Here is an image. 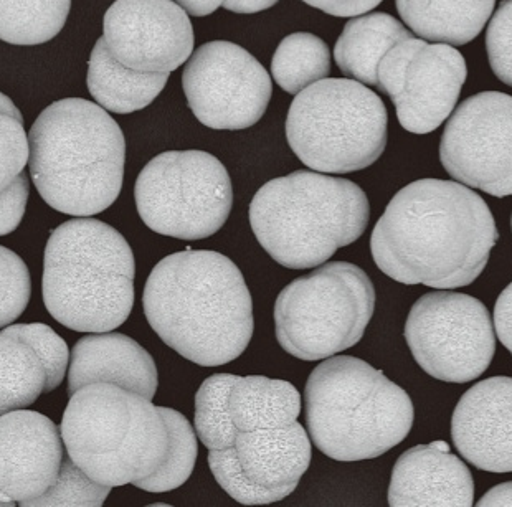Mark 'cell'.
<instances>
[{
  "label": "cell",
  "mask_w": 512,
  "mask_h": 507,
  "mask_svg": "<svg viewBox=\"0 0 512 507\" xmlns=\"http://www.w3.org/2000/svg\"><path fill=\"white\" fill-rule=\"evenodd\" d=\"M499 233L488 204L455 181L403 187L375 225L370 250L384 275L403 285L455 290L478 280Z\"/></svg>",
  "instance_id": "6da1fadb"
},
{
  "label": "cell",
  "mask_w": 512,
  "mask_h": 507,
  "mask_svg": "<svg viewBox=\"0 0 512 507\" xmlns=\"http://www.w3.org/2000/svg\"><path fill=\"white\" fill-rule=\"evenodd\" d=\"M143 306L162 342L197 365L235 361L252 341V294L222 253L189 248L166 256L147 278Z\"/></svg>",
  "instance_id": "7a4b0ae2"
},
{
  "label": "cell",
  "mask_w": 512,
  "mask_h": 507,
  "mask_svg": "<svg viewBox=\"0 0 512 507\" xmlns=\"http://www.w3.org/2000/svg\"><path fill=\"white\" fill-rule=\"evenodd\" d=\"M29 146L32 181L52 209L91 217L118 199L126 141L101 106L83 98L55 101L35 119Z\"/></svg>",
  "instance_id": "3957f363"
},
{
  "label": "cell",
  "mask_w": 512,
  "mask_h": 507,
  "mask_svg": "<svg viewBox=\"0 0 512 507\" xmlns=\"http://www.w3.org/2000/svg\"><path fill=\"white\" fill-rule=\"evenodd\" d=\"M133 250L108 223L80 217L58 225L43 256V303L76 332H110L134 306Z\"/></svg>",
  "instance_id": "277c9868"
},
{
  "label": "cell",
  "mask_w": 512,
  "mask_h": 507,
  "mask_svg": "<svg viewBox=\"0 0 512 507\" xmlns=\"http://www.w3.org/2000/svg\"><path fill=\"white\" fill-rule=\"evenodd\" d=\"M364 190L341 177L296 171L266 182L250 204V225L265 252L290 270L326 263L369 225Z\"/></svg>",
  "instance_id": "5b68a950"
},
{
  "label": "cell",
  "mask_w": 512,
  "mask_h": 507,
  "mask_svg": "<svg viewBox=\"0 0 512 507\" xmlns=\"http://www.w3.org/2000/svg\"><path fill=\"white\" fill-rule=\"evenodd\" d=\"M309 436L336 461L379 458L402 443L415 408L407 392L357 357H329L304 389Z\"/></svg>",
  "instance_id": "8992f818"
},
{
  "label": "cell",
  "mask_w": 512,
  "mask_h": 507,
  "mask_svg": "<svg viewBox=\"0 0 512 507\" xmlns=\"http://www.w3.org/2000/svg\"><path fill=\"white\" fill-rule=\"evenodd\" d=\"M60 432L73 463L110 488L151 476L169 453V432L159 407L144 395L106 382L70 395Z\"/></svg>",
  "instance_id": "52a82bcc"
},
{
  "label": "cell",
  "mask_w": 512,
  "mask_h": 507,
  "mask_svg": "<svg viewBox=\"0 0 512 507\" xmlns=\"http://www.w3.org/2000/svg\"><path fill=\"white\" fill-rule=\"evenodd\" d=\"M387 109L366 85L329 78L296 95L286 119V138L304 166L349 174L372 166L387 146Z\"/></svg>",
  "instance_id": "ba28073f"
},
{
  "label": "cell",
  "mask_w": 512,
  "mask_h": 507,
  "mask_svg": "<svg viewBox=\"0 0 512 507\" xmlns=\"http://www.w3.org/2000/svg\"><path fill=\"white\" fill-rule=\"evenodd\" d=\"M374 311L375 288L366 271L332 261L278 294L276 339L296 359L323 361L356 346Z\"/></svg>",
  "instance_id": "9c48e42d"
},
{
  "label": "cell",
  "mask_w": 512,
  "mask_h": 507,
  "mask_svg": "<svg viewBox=\"0 0 512 507\" xmlns=\"http://www.w3.org/2000/svg\"><path fill=\"white\" fill-rule=\"evenodd\" d=\"M139 217L152 232L205 240L225 225L233 207L232 181L204 151H167L147 162L134 185Z\"/></svg>",
  "instance_id": "30bf717a"
},
{
  "label": "cell",
  "mask_w": 512,
  "mask_h": 507,
  "mask_svg": "<svg viewBox=\"0 0 512 507\" xmlns=\"http://www.w3.org/2000/svg\"><path fill=\"white\" fill-rule=\"evenodd\" d=\"M405 339L417 364L450 384L478 379L496 354L488 308L463 293L437 291L418 299L408 314Z\"/></svg>",
  "instance_id": "8fae6325"
},
{
  "label": "cell",
  "mask_w": 512,
  "mask_h": 507,
  "mask_svg": "<svg viewBox=\"0 0 512 507\" xmlns=\"http://www.w3.org/2000/svg\"><path fill=\"white\" fill-rule=\"evenodd\" d=\"M466 76L465 58L455 47L412 37L380 60L377 90L390 96L405 131L430 134L455 111Z\"/></svg>",
  "instance_id": "7c38bea8"
},
{
  "label": "cell",
  "mask_w": 512,
  "mask_h": 507,
  "mask_svg": "<svg viewBox=\"0 0 512 507\" xmlns=\"http://www.w3.org/2000/svg\"><path fill=\"white\" fill-rule=\"evenodd\" d=\"M182 86L195 118L220 131L252 128L273 93L270 75L252 53L222 40L205 43L190 55Z\"/></svg>",
  "instance_id": "4fadbf2b"
},
{
  "label": "cell",
  "mask_w": 512,
  "mask_h": 507,
  "mask_svg": "<svg viewBox=\"0 0 512 507\" xmlns=\"http://www.w3.org/2000/svg\"><path fill=\"white\" fill-rule=\"evenodd\" d=\"M440 161L460 184L512 195V96L483 91L463 101L441 136Z\"/></svg>",
  "instance_id": "5bb4252c"
},
{
  "label": "cell",
  "mask_w": 512,
  "mask_h": 507,
  "mask_svg": "<svg viewBox=\"0 0 512 507\" xmlns=\"http://www.w3.org/2000/svg\"><path fill=\"white\" fill-rule=\"evenodd\" d=\"M103 37L116 62L141 73L174 72L194 50L189 15L172 0H116Z\"/></svg>",
  "instance_id": "9a60e30c"
},
{
  "label": "cell",
  "mask_w": 512,
  "mask_h": 507,
  "mask_svg": "<svg viewBox=\"0 0 512 507\" xmlns=\"http://www.w3.org/2000/svg\"><path fill=\"white\" fill-rule=\"evenodd\" d=\"M62 432L50 418L30 410L0 417V501L27 506L57 481L65 460Z\"/></svg>",
  "instance_id": "2e32d148"
},
{
  "label": "cell",
  "mask_w": 512,
  "mask_h": 507,
  "mask_svg": "<svg viewBox=\"0 0 512 507\" xmlns=\"http://www.w3.org/2000/svg\"><path fill=\"white\" fill-rule=\"evenodd\" d=\"M456 450L478 470L512 473V377L481 380L451 417Z\"/></svg>",
  "instance_id": "e0dca14e"
},
{
  "label": "cell",
  "mask_w": 512,
  "mask_h": 507,
  "mask_svg": "<svg viewBox=\"0 0 512 507\" xmlns=\"http://www.w3.org/2000/svg\"><path fill=\"white\" fill-rule=\"evenodd\" d=\"M475 503V483L468 466L450 451L418 445L395 463L389 486V506H460Z\"/></svg>",
  "instance_id": "ac0fdd59"
},
{
  "label": "cell",
  "mask_w": 512,
  "mask_h": 507,
  "mask_svg": "<svg viewBox=\"0 0 512 507\" xmlns=\"http://www.w3.org/2000/svg\"><path fill=\"white\" fill-rule=\"evenodd\" d=\"M157 367L151 354L131 337L118 332H96L81 337L68 367V395L88 384L119 385L154 399Z\"/></svg>",
  "instance_id": "d6986e66"
},
{
  "label": "cell",
  "mask_w": 512,
  "mask_h": 507,
  "mask_svg": "<svg viewBox=\"0 0 512 507\" xmlns=\"http://www.w3.org/2000/svg\"><path fill=\"white\" fill-rule=\"evenodd\" d=\"M243 474L260 488L283 498L298 488L311 463V441L301 423L290 427H261L238 432L235 440Z\"/></svg>",
  "instance_id": "ffe728a7"
},
{
  "label": "cell",
  "mask_w": 512,
  "mask_h": 507,
  "mask_svg": "<svg viewBox=\"0 0 512 507\" xmlns=\"http://www.w3.org/2000/svg\"><path fill=\"white\" fill-rule=\"evenodd\" d=\"M395 4L413 34L461 47L481 34L496 0H395Z\"/></svg>",
  "instance_id": "44dd1931"
},
{
  "label": "cell",
  "mask_w": 512,
  "mask_h": 507,
  "mask_svg": "<svg viewBox=\"0 0 512 507\" xmlns=\"http://www.w3.org/2000/svg\"><path fill=\"white\" fill-rule=\"evenodd\" d=\"M55 390L47 362L24 324L0 331V417L22 410Z\"/></svg>",
  "instance_id": "7402d4cb"
},
{
  "label": "cell",
  "mask_w": 512,
  "mask_h": 507,
  "mask_svg": "<svg viewBox=\"0 0 512 507\" xmlns=\"http://www.w3.org/2000/svg\"><path fill=\"white\" fill-rule=\"evenodd\" d=\"M169 73H141L114 60L105 37L91 52L86 85L101 108L129 114L151 105L166 88Z\"/></svg>",
  "instance_id": "603a6c76"
},
{
  "label": "cell",
  "mask_w": 512,
  "mask_h": 507,
  "mask_svg": "<svg viewBox=\"0 0 512 507\" xmlns=\"http://www.w3.org/2000/svg\"><path fill=\"white\" fill-rule=\"evenodd\" d=\"M407 38H412L410 30L385 12L349 20L334 47L337 67L362 85L377 86L380 60Z\"/></svg>",
  "instance_id": "cb8c5ba5"
},
{
  "label": "cell",
  "mask_w": 512,
  "mask_h": 507,
  "mask_svg": "<svg viewBox=\"0 0 512 507\" xmlns=\"http://www.w3.org/2000/svg\"><path fill=\"white\" fill-rule=\"evenodd\" d=\"M228 413L238 432L260 427H288L298 422L301 397L286 380L263 375L240 377L228 395Z\"/></svg>",
  "instance_id": "d4e9b609"
},
{
  "label": "cell",
  "mask_w": 512,
  "mask_h": 507,
  "mask_svg": "<svg viewBox=\"0 0 512 507\" xmlns=\"http://www.w3.org/2000/svg\"><path fill=\"white\" fill-rule=\"evenodd\" d=\"M72 0H0V40L10 45H40L67 24Z\"/></svg>",
  "instance_id": "484cf974"
},
{
  "label": "cell",
  "mask_w": 512,
  "mask_h": 507,
  "mask_svg": "<svg viewBox=\"0 0 512 507\" xmlns=\"http://www.w3.org/2000/svg\"><path fill=\"white\" fill-rule=\"evenodd\" d=\"M329 73L331 53L328 45L308 32L283 38L271 62L273 80L290 95H298L304 88L324 80Z\"/></svg>",
  "instance_id": "4316f807"
},
{
  "label": "cell",
  "mask_w": 512,
  "mask_h": 507,
  "mask_svg": "<svg viewBox=\"0 0 512 507\" xmlns=\"http://www.w3.org/2000/svg\"><path fill=\"white\" fill-rule=\"evenodd\" d=\"M167 432H169V453L156 473L136 481L134 486L147 493L174 491L190 478L197 461V433L189 420L177 410L159 407Z\"/></svg>",
  "instance_id": "83f0119b"
},
{
  "label": "cell",
  "mask_w": 512,
  "mask_h": 507,
  "mask_svg": "<svg viewBox=\"0 0 512 507\" xmlns=\"http://www.w3.org/2000/svg\"><path fill=\"white\" fill-rule=\"evenodd\" d=\"M240 377L215 374L204 380L195 395V433L207 450H228L235 446L237 428L228 413V395Z\"/></svg>",
  "instance_id": "f1b7e54d"
},
{
  "label": "cell",
  "mask_w": 512,
  "mask_h": 507,
  "mask_svg": "<svg viewBox=\"0 0 512 507\" xmlns=\"http://www.w3.org/2000/svg\"><path fill=\"white\" fill-rule=\"evenodd\" d=\"M29 159V136L22 113L9 96L0 93V194L24 172Z\"/></svg>",
  "instance_id": "f546056e"
},
{
  "label": "cell",
  "mask_w": 512,
  "mask_h": 507,
  "mask_svg": "<svg viewBox=\"0 0 512 507\" xmlns=\"http://www.w3.org/2000/svg\"><path fill=\"white\" fill-rule=\"evenodd\" d=\"M111 489L113 488L96 483L90 476H86L67 453L63 460L62 470L52 488L48 489L47 493L40 498L30 501L27 506L100 507L110 496Z\"/></svg>",
  "instance_id": "4dcf8cb0"
},
{
  "label": "cell",
  "mask_w": 512,
  "mask_h": 507,
  "mask_svg": "<svg viewBox=\"0 0 512 507\" xmlns=\"http://www.w3.org/2000/svg\"><path fill=\"white\" fill-rule=\"evenodd\" d=\"M209 466L223 491L245 506H261L281 501L283 496L271 489L260 488L243 474L235 446L228 450H209Z\"/></svg>",
  "instance_id": "1f68e13d"
},
{
  "label": "cell",
  "mask_w": 512,
  "mask_h": 507,
  "mask_svg": "<svg viewBox=\"0 0 512 507\" xmlns=\"http://www.w3.org/2000/svg\"><path fill=\"white\" fill-rule=\"evenodd\" d=\"M29 268L17 253L0 247V329L10 326L29 306Z\"/></svg>",
  "instance_id": "d6a6232c"
},
{
  "label": "cell",
  "mask_w": 512,
  "mask_h": 507,
  "mask_svg": "<svg viewBox=\"0 0 512 507\" xmlns=\"http://www.w3.org/2000/svg\"><path fill=\"white\" fill-rule=\"evenodd\" d=\"M489 65L499 80L512 86V0H504L486 30Z\"/></svg>",
  "instance_id": "836d02e7"
},
{
  "label": "cell",
  "mask_w": 512,
  "mask_h": 507,
  "mask_svg": "<svg viewBox=\"0 0 512 507\" xmlns=\"http://www.w3.org/2000/svg\"><path fill=\"white\" fill-rule=\"evenodd\" d=\"M29 177L22 172L9 189L0 194V237L9 235L19 227L29 200Z\"/></svg>",
  "instance_id": "e575fe53"
},
{
  "label": "cell",
  "mask_w": 512,
  "mask_h": 507,
  "mask_svg": "<svg viewBox=\"0 0 512 507\" xmlns=\"http://www.w3.org/2000/svg\"><path fill=\"white\" fill-rule=\"evenodd\" d=\"M303 2L334 17H357V15L367 14L377 5L382 4V0H303Z\"/></svg>",
  "instance_id": "d590c367"
},
{
  "label": "cell",
  "mask_w": 512,
  "mask_h": 507,
  "mask_svg": "<svg viewBox=\"0 0 512 507\" xmlns=\"http://www.w3.org/2000/svg\"><path fill=\"white\" fill-rule=\"evenodd\" d=\"M494 331L512 354V283L504 288L494 304Z\"/></svg>",
  "instance_id": "8d00e7d4"
},
{
  "label": "cell",
  "mask_w": 512,
  "mask_h": 507,
  "mask_svg": "<svg viewBox=\"0 0 512 507\" xmlns=\"http://www.w3.org/2000/svg\"><path fill=\"white\" fill-rule=\"evenodd\" d=\"M479 507H508L512 506V481L498 484L489 489L483 498L479 499Z\"/></svg>",
  "instance_id": "74e56055"
},
{
  "label": "cell",
  "mask_w": 512,
  "mask_h": 507,
  "mask_svg": "<svg viewBox=\"0 0 512 507\" xmlns=\"http://www.w3.org/2000/svg\"><path fill=\"white\" fill-rule=\"evenodd\" d=\"M280 0H223V7L233 14H256L261 10L270 9Z\"/></svg>",
  "instance_id": "f35d334b"
},
{
  "label": "cell",
  "mask_w": 512,
  "mask_h": 507,
  "mask_svg": "<svg viewBox=\"0 0 512 507\" xmlns=\"http://www.w3.org/2000/svg\"><path fill=\"white\" fill-rule=\"evenodd\" d=\"M177 5H181L187 14L195 17H205V15L214 14L223 4V0H172Z\"/></svg>",
  "instance_id": "ab89813d"
},
{
  "label": "cell",
  "mask_w": 512,
  "mask_h": 507,
  "mask_svg": "<svg viewBox=\"0 0 512 507\" xmlns=\"http://www.w3.org/2000/svg\"><path fill=\"white\" fill-rule=\"evenodd\" d=\"M7 504L4 503V501H0V507H5Z\"/></svg>",
  "instance_id": "60d3db41"
},
{
  "label": "cell",
  "mask_w": 512,
  "mask_h": 507,
  "mask_svg": "<svg viewBox=\"0 0 512 507\" xmlns=\"http://www.w3.org/2000/svg\"><path fill=\"white\" fill-rule=\"evenodd\" d=\"M511 228H512V217H511Z\"/></svg>",
  "instance_id": "b9f144b4"
}]
</instances>
